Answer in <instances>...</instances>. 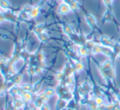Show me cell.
I'll use <instances>...</instances> for the list:
<instances>
[{"mask_svg": "<svg viewBox=\"0 0 120 110\" xmlns=\"http://www.w3.org/2000/svg\"><path fill=\"white\" fill-rule=\"evenodd\" d=\"M53 91L52 90H48L45 93V95H46L47 97H49V96H51L52 95H53Z\"/></svg>", "mask_w": 120, "mask_h": 110, "instance_id": "1", "label": "cell"}, {"mask_svg": "<svg viewBox=\"0 0 120 110\" xmlns=\"http://www.w3.org/2000/svg\"><path fill=\"white\" fill-rule=\"evenodd\" d=\"M24 98H25V99H26V100H30V99H31V96H30V94H29V93L24 94Z\"/></svg>", "mask_w": 120, "mask_h": 110, "instance_id": "2", "label": "cell"}, {"mask_svg": "<svg viewBox=\"0 0 120 110\" xmlns=\"http://www.w3.org/2000/svg\"><path fill=\"white\" fill-rule=\"evenodd\" d=\"M95 103H96L97 104H101V103H102V99L100 98H97L96 99H95Z\"/></svg>", "mask_w": 120, "mask_h": 110, "instance_id": "3", "label": "cell"}]
</instances>
